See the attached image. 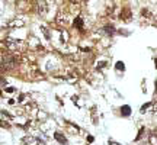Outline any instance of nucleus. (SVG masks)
Segmentation results:
<instances>
[{
	"label": "nucleus",
	"instance_id": "obj_4",
	"mask_svg": "<svg viewBox=\"0 0 157 145\" xmlns=\"http://www.w3.org/2000/svg\"><path fill=\"white\" fill-rule=\"evenodd\" d=\"M121 113H122V115H124V116H130L131 115V107L130 106H122V107H121Z\"/></svg>",
	"mask_w": 157,
	"mask_h": 145
},
{
	"label": "nucleus",
	"instance_id": "obj_5",
	"mask_svg": "<svg viewBox=\"0 0 157 145\" xmlns=\"http://www.w3.org/2000/svg\"><path fill=\"white\" fill-rule=\"evenodd\" d=\"M74 26L78 28V29H83V19L82 18H76L74 19Z\"/></svg>",
	"mask_w": 157,
	"mask_h": 145
},
{
	"label": "nucleus",
	"instance_id": "obj_10",
	"mask_svg": "<svg viewBox=\"0 0 157 145\" xmlns=\"http://www.w3.org/2000/svg\"><path fill=\"white\" fill-rule=\"evenodd\" d=\"M93 141H95V138H93L92 135H89V137H87V142H93Z\"/></svg>",
	"mask_w": 157,
	"mask_h": 145
},
{
	"label": "nucleus",
	"instance_id": "obj_12",
	"mask_svg": "<svg viewBox=\"0 0 157 145\" xmlns=\"http://www.w3.org/2000/svg\"><path fill=\"white\" fill-rule=\"evenodd\" d=\"M148 106H150V103H145V105L143 106V109H141V110H143V112H144V110H145V109H147V107H148Z\"/></svg>",
	"mask_w": 157,
	"mask_h": 145
},
{
	"label": "nucleus",
	"instance_id": "obj_6",
	"mask_svg": "<svg viewBox=\"0 0 157 145\" xmlns=\"http://www.w3.org/2000/svg\"><path fill=\"white\" fill-rule=\"evenodd\" d=\"M115 67H117V70H118V71H124V70H125V64L122 62V61H118V62H117V66H115Z\"/></svg>",
	"mask_w": 157,
	"mask_h": 145
},
{
	"label": "nucleus",
	"instance_id": "obj_2",
	"mask_svg": "<svg viewBox=\"0 0 157 145\" xmlns=\"http://www.w3.org/2000/svg\"><path fill=\"white\" fill-rule=\"evenodd\" d=\"M55 19H57V22H58V23H61V25H67V23H68V15L60 13Z\"/></svg>",
	"mask_w": 157,
	"mask_h": 145
},
{
	"label": "nucleus",
	"instance_id": "obj_1",
	"mask_svg": "<svg viewBox=\"0 0 157 145\" xmlns=\"http://www.w3.org/2000/svg\"><path fill=\"white\" fill-rule=\"evenodd\" d=\"M6 45L9 46L10 49H18V48L22 46V42H20V41H16V39H12V38H7Z\"/></svg>",
	"mask_w": 157,
	"mask_h": 145
},
{
	"label": "nucleus",
	"instance_id": "obj_11",
	"mask_svg": "<svg viewBox=\"0 0 157 145\" xmlns=\"http://www.w3.org/2000/svg\"><path fill=\"white\" fill-rule=\"evenodd\" d=\"M6 92L9 93V92H15V89L13 87H6Z\"/></svg>",
	"mask_w": 157,
	"mask_h": 145
},
{
	"label": "nucleus",
	"instance_id": "obj_3",
	"mask_svg": "<svg viewBox=\"0 0 157 145\" xmlns=\"http://www.w3.org/2000/svg\"><path fill=\"white\" fill-rule=\"evenodd\" d=\"M54 138L57 139L60 144H63V145L67 144V139H65V137L63 135V133H61V132H55V133H54Z\"/></svg>",
	"mask_w": 157,
	"mask_h": 145
},
{
	"label": "nucleus",
	"instance_id": "obj_9",
	"mask_svg": "<svg viewBox=\"0 0 157 145\" xmlns=\"http://www.w3.org/2000/svg\"><path fill=\"white\" fill-rule=\"evenodd\" d=\"M0 126H2V128H10V126L7 125L6 122H3V120H0Z\"/></svg>",
	"mask_w": 157,
	"mask_h": 145
},
{
	"label": "nucleus",
	"instance_id": "obj_8",
	"mask_svg": "<svg viewBox=\"0 0 157 145\" xmlns=\"http://www.w3.org/2000/svg\"><path fill=\"white\" fill-rule=\"evenodd\" d=\"M143 133H144V128H141V129H140V132H138V135H137V141H140V139H141Z\"/></svg>",
	"mask_w": 157,
	"mask_h": 145
},
{
	"label": "nucleus",
	"instance_id": "obj_7",
	"mask_svg": "<svg viewBox=\"0 0 157 145\" xmlns=\"http://www.w3.org/2000/svg\"><path fill=\"white\" fill-rule=\"evenodd\" d=\"M10 26H23V22L22 20H13L12 23H9Z\"/></svg>",
	"mask_w": 157,
	"mask_h": 145
}]
</instances>
